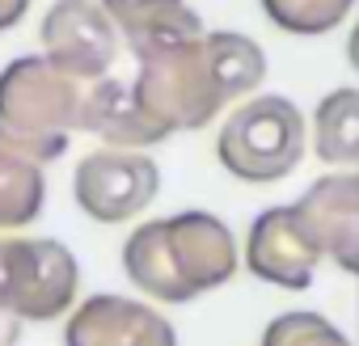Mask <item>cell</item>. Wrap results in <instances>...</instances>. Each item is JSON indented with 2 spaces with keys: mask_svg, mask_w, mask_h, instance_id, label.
I'll return each mask as SVG.
<instances>
[{
  "mask_svg": "<svg viewBox=\"0 0 359 346\" xmlns=\"http://www.w3.org/2000/svg\"><path fill=\"white\" fill-rule=\"evenodd\" d=\"M135 60L140 72L131 93L165 135L208 127L229 102L254 93L266 76L262 47L237 30H212L161 51H144Z\"/></svg>",
  "mask_w": 359,
  "mask_h": 346,
  "instance_id": "cell-1",
  "label": "cell"
},
{
  "mask_svg": "<svg viewBox=\"0 0 359 346\" xmlns=\"http://www.w3.org/2000/svg\"><path fill=\"white\" fill-rule=\"evenodd\" d=\"M123 270L161 304H191L237 275V241L212 212H177L127 237Z\"/></svg>",
  "mask_w": 359,
  "mask_h": 346,
  "instance_id": "cell-2",
  "label": "cell"
},
{
  "mask_svg": "<svg viewBox=\"0 0 359 346\" xmlns=\"http://www.w3.org/2000/svg\"><path fill=\"white\" fill-rule=\"evenodd\" d=\"M85 85L47 55H22L0 72V144L34 165L60 160L81 123Z\"/></svg>",
  "mask_w": 359,
  "mask_h": 346,
  "instance_id": "cell-3",
  "label": "cell"
},
{
  "mask_svg": "<svg viewBox=\"0 0 359 346\" xmlns=\"http://www.w3.org/2000/svg\"><path fill=\"white\" fill-rule=\"evenodd\" d=\"M304 139L309 131H304V114L296 110V102L279 93H262L224 118L216 156L237 182L271 186V182H283L304 160Z\"/></svg>",
  "mask_w": 359,
  "mask_h": 346,
  "instance_id": "cell-4",
  "label": "cell"
},
{
  "mask_svg": "<svg viewBox=\"0 0 359 346\" xmlns=\"http://www.w3.org/2000/svg\"><path fill=\"white\" fill-rule=\"evenodd\" d=\"M81 266L55 237H0V312L55 321L72 308Z\"/></svg>",
  "mask_w": 359,
  "mask_h": 346,
  "instance_id": "cell-5",
  "label": "cell"
},
{
  "mask_svg": "<svg viewBox=\"0 0 359 346\" xmlns=\"http://www.w3.org/2000/svg\"><path fill=\"white\" fill-rule=\"evenodd\" d=\"M76 207L97 224H123L140 216L161 195V169L148 152L131 148H97L76 160L72 173Z\"/></svg>",
  "mask_w": 359,
  "mask_h": 346,
  "instance_id": "cell-6",
  "label": "cell"
},
{
  "mask_svg": "<svg viewBox=\"0 0 359 346\" xmlns=\"http://www.w3.org/2000/svg\"><path fill=\"white\" fill-rule=\"evenodd\" d=\"M39 39L43 55L81 85L110 76V64L118 60V30L93 0H55L39 26Z\"/></svg>",
  "mask_w": 359,
  "mask_h": 346,
  "instance_id": "cell-7",
  "label": "cell"
},
{
  "mask_svg": "<svg viewBox=\"0 0 359 346\" xmlns=\"http://www.w3.org/2000/svg\"><path fill=\"white\" fill-rule=\"evenodd\" d=\"M321 249L313 245V237L304 233L296 207H266L245 237V266L250 275H258L271 287H287V291H304L317 275Z\"/></svg>",
  "mask_w": 359,
  "mask_h": 346,
  "instance_id": "cell-8",
  "label": "cell"
},
{
  "mask_svg": "<svg viewBox=\"0 0 359 346\" xmlns=\"http://www.w3.org/2000/svg\"><path fill=\"white\" fill-rule=\"evenodd\" d=\"M304 233L342 270H359V173H330L317 178L300 203H292Z\"/></svg>",
  "mask_w": 359,
  "mask_h": 346,
  "instance_id": "cell-9",
  "label": "cell"
},
{
  "mask_svg": "<svg viewBox=\"0 0 359 346\" xmlns=\"http://www.w3.org/2000/svg\"><path fill=\"white\" fill-rule=\"evenodd\" d=\"M64 346H177V333L152 304L127 296H89L68 317Z\"/></svg>",
  "mask_w": 359,
  "mask_h": 346,
  "instance_id": "cell-10",
  "label": "cell"
},
{
  "mask_svg": "<svg viewBox=\"0 0 359 346\" xmlns=\"http://www.w3.org/2000/svg\"><path fill=\"white\" fill-rule=\"evenodd\" d=\"M76 131H89V135H97L114 148H148V144L165 139V131L140 110L131 85H123L114 76H102V81L85 85Z\"/></svg>",
  "mask_w": 359,
  "mask_h": 346,
  "instance_id": "cell-11",
  "label": "cell"
},
{
  "mask_svg": "<svg viewBox=\"0 0 359 346\" xmlns=\"http://www.w3.org/2000/svg\"><path fill=\"white\" fill-rule=\"evenodd\" d=\"M102 9L135 55L203 34V22L187 0H102Z\"/></svg>",
  "mask_w": 359,
  "mask_h": 346,
  "instance_id": "cell-12",
  "label": "cell"
},
{
  "mask_svg": "<svg viewBox=\"0 0 359 346\" xmlns=\"http://www.w3.org/2000/svg\"><path fill=\"white\" fill-rule=\"evenodd\" d=\"M43 199H47L43 165L0 144V233L26 228L30 220H39Z\"/></svg>",
  "mask_w": 359,
  "mask_h": 346,
  "instance_id": "cell-13",
  "label": "cell"
},
{
  "mask_svg": "<svg viewBox=\"0 0 359 346\" xmlns=\"http://www.w3.org/2000/svg\"><path fill=\"white\" fill-rule=\"evenodd\" d=\"M313 152L325 165H351L359 160V93L334 89L317 102L313 114Z\"/></svg>",
  "mask_w": 359,
  "mask_h": 346,
  "instance_id": "cell-14",
  "label": "cell"
},
{
  "mask_svg": "<svg viewBox=\"0 0 359 346\" xmlns=\"http://www.w3.org/2000/svg\"><path fill=\"white\" fill-rule=\"evenodd\" d=\"M355 0H262V13L287 34H325L342 26Z\"/></svg>",
  "mask_w": 359,
  "mask_h": 346,
  "instance_id": "cell-15",
  "label": "cell"
},
{
  "mask_svg": "<svg viewBox=\"0 0 359 346\" xmlns=\"http://www.w3.org/2000/svg\"><path fill=\"white\" fill-rule=\"evenodd\" d=\"M258 346H351V338L321 312H279Z\"/></svg>",
  "mask_w": 359,
  "mask_h": 346,
  "instance_id": "cell-16",
  "label": "cell"
},
{
  "mask_svg": "<svg viewBox=\"0 0 359 346\" xmlns=\"http://www.w3.org/2000/svg\"><path fill=\"white\" fill-rule=\"evenodd\" d=\"M26 9H30V0H0V34L13 30L26 18Z\"/></svg>",
  "mask_w": 359,
  "mask_h": 346,
  "instance_id": "cell-17",
  "label": "cell"
},
{
  "mask_svg": "<svg viewBox=\"0 0 359 346\" xmlns=\"http://www.w3.org/2000/svg\"><path fill=\"white\" fill-rule=\"evenodd\" d=\"M22 338V321L9 317V312H0V346H13Z\"/></svg>",
  "mask_w": 359,
  "mask_h": 346,
  "instance_id": "cell-18",
  "label": "cell"
},
{
  "mask_svg": "<svg viewBox=\"0 0 359 346\" xmlns=\"http://www.w3.org/2000/svg\"><path fill=\"white\" fill-rule=\"evenodd\" d=\"M346 47H351V51H346V55H351V64L359 68V26L351 30V43H346Z\"/></svg>",
  "mask_w": 359,
  "mask_h": 346,
  "instance_id": "cell-19",
  "label": "cell"
},
{
  "mask_svg": "<svg viewBox=\"0 0 359 346\" xmlns=\"http://www.w3.org/2000/svg\"><path fill=\"white\" fill-rule=\"evenodd\" d=\"M355 279H359V270H355Z\"/></svg>",
  "mask_w": 359,
  "mask_h": 346,
  "instance_id": "cell-20",
  "label": "cell"
}]
</instances>
